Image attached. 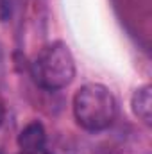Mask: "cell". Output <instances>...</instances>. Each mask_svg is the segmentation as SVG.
Instances as JSON below:
<instances>
[{"mask_svg": "<svg viewBox=\"0 0 152 154\" xmlns=\"http://www.w3.org/2000/svg\"><path fill=\"white\" fill-rule=\"evenodd\" d=\"M72 109L75 122L86 131L99 133L109 129L116 120V99L100 82H88L74 93Z\"/></svg>", "mask_w": 152, "mask_h": 154, "instance_id": "obj_1", "label": "cell"}, {"mask_svg": "<svg viewBox=\"0 0 152 154\" xmlns=\"http://www.w3.org/2000/svg\"><path fill=\"white\" fill-rule=\"evenodd\" d=\"M32 77L41 88L56 91L66 88L75 77V59L63 41H52L38 52L32 63Z\"/></svg>", "mask_w": 152, "mask_h": 154, "instance_id": "obj_2", "label": "cell"}, {"mask_svg": "<svg viewBox=\"0 0 152 154\" xmlns=\"http://www.w3.org/2000/svg\"><path fill=\"white\" fill-rule=\"evenodd\" d=\"M47 143V134L45 127L39 122H31L27 124L22 133L18 134V147L22 149V154H41Z\"/></svg>", "mask_w": 152, "mask_h": 154, "instance_id": "obj_3", "label": "cell"}, {"mask_svg": "<svg viewBox=\"0 0 152 154\" xmlns=\"http://www.w3.org/2000/svg\"><path fill=\"white\" fill-rule=\"evenodd\" d=\"M131 108H132V113L138 116L143 124L150 125V122H152V88L149 84L138 88L132 93Z\"/></svg>", "mask_w": 152, "mask_h": 154, "instance_id": "obj_4", "label": "cell"}, {"mask_svg": "<svg viewBox=\"0 0 152 154\" xmlns=\"http://www.w3.org/2000/svg\"><path fill=\"white\" fill-rule=\"evenodd\" d=\"M4 115H5V111H4V106H2V102H0V125H2V122H4Z\"/></svg>", "mask_w": 152, "mask_h": 154, "instance_id": "obj_5", "label": "cell"}, {"mask_svg": "<svg viewBox=\"0 0 152 154\" xmlns=\"http://www.w3.org/2000/svg\"><path fill=\"white\" fill-rule=\"evenodd\" d=\"M48 154H50V152H48Z\"/></svg>", "mask_w": 152, "mask_h": 154, "instance_id": "obj_6", "label": "cell"}]
</instances>
